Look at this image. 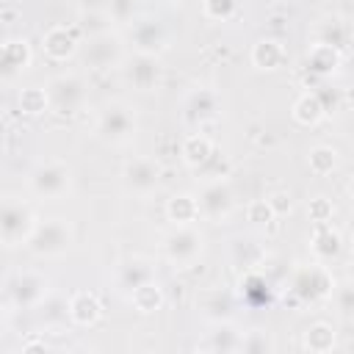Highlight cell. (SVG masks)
I'll list each match as a JSON object with an SVG mask.
<instances>
[{"label": "cell", "instance_id": "obj_3", "mask_svg": "<svg viewBox=\"0 0 354 354\" xmlns=\"http://www.w3.org/2000/svg\"><path fill=\"white\" fill-rule=\"evenodd\" d=\"M138 130V119L130 105L124 102H108L97 119H94V133L105 144H127Z\"/></svg>", "mask_w": 354, "mask_h": 354}, {"label": "cell", "instance_id": "obj_7", "mask_svg": "<svg viewBox=\"0 0 354 354\" xmlns=\"http://www.w3.org/2000/svg\"><path fill=\"white\" fill-rule=\"evenodd\" d=\"M25 246L39 257H58L72 246V227L66 224V218H44L36 224Z\"/></svg>", "mask_w": 354, "mask_h": 354}, {"label": "cell", "instance_id": "obj_1", "mask_svg": "<svg viewBox=\"0 0 354 354\" xmlns=\"http://www.w3.org/2000/svg\"><path fill=\"white\" fill-rule=\"evenodd\" d=\"M39 218H36V210L19 199V196H3V205H0V238H3V246L6 249H17L22 243L30 241L33 230H36Z\"/></svg>", "mask_w": 354, "mask_h": 354}, {"label": "cell", "instance_id": "obj_15", "mask_svg": "<svg viewBox=\"0 0 354 354\" xmlns=\"http://www.w3.org/2000/svg\"><path fill=\"white\" fill-rule=\"evenodd\" d=\"M152 279H155V268H152V263L144 260V257H127V260L119 263V268H116V285H119V290H124L127 296H130L136 288H141V285H147V282H152Z\"/></svg>", "mask_w": 354, "mask_h": 354}, {"label": "cell", "instance_id": "obj_37", "mask_svg": "<svg viewBox=\"0 0 354 354\" xmlns=\"http://www.w3.org/2000/svg\"><path fill=\"white\" fill-rule=\"evenodd\" d=\"M307 213H310V221H313V224L329 221V218H332V202H329L326 196H315V199H310Z\"/></svg>", "mask_w": 354, "mask_h": 354}, {"label": "cell", "instance_id": "obj_22", "mask_svg": "<svg viewBox=\"0 0 354 354\" xmlns=\"http://www.w3.org/2000/svg\"><path fill=\"white\" fill-rule=\"evenodd\" d=\"M348 36H351V28L340 17H326V19H321L315 25V41L318 44H329L335 50H343Z\"/></svg>", "mask_w": 354, "mask_h": 354}, {"label": "cell", "instance_id": "obj_12", "mask_svg": "<svg viewBox=\"0 0 354 354\" xmlns=\"http://www.w3.org/2000/svg\"><path fill=\"white\" fill-rule=\"evenodd\" d=\"M127 41L133 44L136 53L160 55L169 44V33H166L163 22H158V19H138V22H130Z\"/></svg>", "mask_w": 354, "mask_h": 354}, {"label": "cell", "instance_id": "obj_29", "mask_svg": "<svg viewBox=\"0 0 354 354\" xmlns=\"http://www.w3.org/2000/svg\"><path fill=\"white\" fill-rule=\"evenodd\" d=\"M304 348H310V351H332L335 348V329H332V324H326V321L313 324L304 332Z\"/></svg>", "mask_w": 354, "mask_h": 354}, {"label": "cell", "instance_id": "obj_19", "mask_svg": "<svg viewBox=\"0 0 354 354\" xmlns=\"http://www.w3.org/2000/svg\"><path fill=\"white\" fill-rule=\"evenodd\" d=\"M100 315H102V304L97 301L94 293H88V290H77V293L69 299V318H72L75 324H80V326H91V324L100 321Z\"/></svg>", "mask_w": 354, "mask_h": 354}, {"label": "cell", "instance_id": "obj_26", "mask_svg": "<svg viewBox=\"0 0 354 354\" xmlns=\"http://www.w3.org/2000/svg\"><path fill=\"white\" fill-rule=\"evenodd\" d=\"M340 64V50L329 47V44H313L307 53V69L315 75H332Z\"/></svg>", "mask_w": 354, "mask_h": 354}, {"label": "cell", "instance_id": "obj_33", "mask_svg": "<svg viewBox=\"0 0 354 354\" xmlns=\"http://www.w3.org/2000/svg\"><path fill=\"white\" fill-rule=\"evenodd\" d=\"M241 351H246V354H266V351H274V340L263 329H249L241 337Z\"/></svg>", "mask_w": 354, "mask_h": 354}, {"label": "cell", "instance_id": "obj_9", "mask_svg": "<svg viewBox=\"0 0 354 354\" xmlns=\"http://www.w3.org/2000/svg\"><path fill=\"white\" fill-rule=\"evenodd\" d=\"M80 58L88 69H111V66H122L124 61V50H122V39L111 30L105 33H97V36H88L83 50H80Z\"/></svg>", "mask_w": 354, "mask_h": 354}, {"label": "cell", "instance_id": "obj_41", "mask_svg": "<svg viewBox=\"0 0 354 354\" xmlns=\"http://www.w3.org/2000/svg\"><path fill=\"white\" fill-rule=\"evenodd\" d=\"M163 3H177V0H163Z\"/></svg>", "mask_w": 354, "mask_h": 354}, {"label": "cell", "instance_id": "obj_36", "mask_svg": "<svg viewBox=\"0 0 354 354\" xmlns=\"http://www.w3.org/2000/svg\"><path fill=\"white\" fill-rule=\"evenodd\" d=\"M277 213H274V207H271V202L268 199H254V202H249L246 205V218L252 221V224H268L271 218H274Z\"/></svg>", "mask_w": 354, "mask_h": 354}, {"label": "cell", "instance_id": "obj_39", "mask_svg": "<svg viewBox=\"0 0 354 354\" xmlns=\"http://www.w3.org/2000/svg\"><path fill=\"white\" fill-rule=\"evenodd\" d=\"M80 3V11H105L108 0H77Z\"/></svg>", "mask_w": 354, "mask_h": 354}, {"label": "cell", "instance_id": "obj_40", "mask_svg": "<svg viewBox=\"0 0 354 354\" xmlns=\"http://www.w3.org/2000/svg\"><path fill=\"white\" fill-rule=\"evenodd\" d=\"M346 188H348V194H351V199H354V177L348 180V185H346Z\"/></svg>", "mask_w": 354, "mask_h": 354}, {"label": "cell", "instance_id": "obj_27", "mask_svg": "<svg viewBox=\"0 0 354 354\" xmlns=\"http://www.w3.org/2000/svg\"><path fill=\"white\" fill-rule=\"evenodd\" d=\"M19 111L25 116H39L44 111H50V97H47V86H28L19 91Z\"/></svg>", "mask_w": 354, "mask_h": 354}, {"label": "cell", "instance_id": "obj_35", "mask_svg": "<svg viewBox=\"0 0 354 354\" xmlns=\"http://www.w3.org/2000/svg\"><path fill=\"white\" fill-rule=\"evenodd\" d=\"M105 11H108V17H111L113 22L130 25V19H133V14H136V0H108Z\"/></svg>", "mask_w": 354, "mask_h": 354}, {"label": "cell", "instance_id": "obj_8", "mask_svg": "<svg viewBox=\"0 0 354 354\" xmlns=\"http://www.w3.org/2000/svg\"><path fill=\"white\" fill-rule=\"evenodd\" d=\"M199 202V216L207 221H224L230 218L232 207H235V191L224 177H213L202 185V191L196 194Z\"/></svg>", "mask_w": 354, "mask_h": 354}, {"label": "cell", "instance_id": "obj_10", "mask_svg": "<svg viewBox=\"0 0 354 354\" xmlns=\"http://www.w3.org/2000/svg\"><path fill=\"white\" fill-rule=\"evenodd\" d=\"M122 185L127 194H138V196L152 194L160 185V163L147 155L127 160L122 169Z\"/></svg>", "mask_w": 354, "mask_h": 354}, {"label": "cell", "instance_id": "obj_6", "mask_svg": "<svg viewBox=\"0 0 354 354\" xmlns=\"http://www.w3.org/2000/svg\"><path fill=\"white\" fill-rule=\"evenodd\" d=\"M72 185V169L64 160H44L28 174V191L39 199H58Z\"/></svg>", "mask_w": 354, "mask_h": 354}, {"label": "cell", "instance_id": "obj_18", "mask_svg": "<svg viewBox=\"0 0 354 354\" xmlns=\"http://www.w3.org/2000/svg\"><path fill=\"white\" fill-rule=\"evenodd\" d=\"M340 249H343L340 232L332 230L329 221L315 224V232H313V254H315L321 263H326V260H335V257L340 254Z\"/></svg>", "mask_w": 354, "mask_h": 354}, {"label": "cell", "instance_id": "obj_32", "mask_svg": "<svg viewBox=\"0 0 354 354\" xmlns=\"http://www.w3.org/2000/svg\"><path fill=\"white\" fill-rule=\"evenodd\" d=\"M238 11V0H202V14L213 22H227Z\"/></svg>", "mask_w": 354, "mask_h": 354}, {"label": "cell", "instance_id": "obj_16", "mask_svg": "<svg viewBox=\"0 0 354 354\" xmlns=\"http://www.w3.org/2000/svg\"><path fill=\"white\" fill-rule=\"evenodd\" d=\"M41 47L53 61H66L77 53V30L66 25H55L41 36Z\"/></svg>", "mask_w": 354, "mask_h": 354}, {"label": "cell", "instance_id": "obj_14", "mask_svg": "<svg viewBox=\"0 0 354 354\" xmlns=\"http://www.w3.org/2000/svg\"><path fill=\"white\" fill-rule=\"evenodd\" d=\"M218 108H221L218 94L213 88L199 86V88H194L185 97V102H183V119L188 124H205V122H210V119L218 116Z\"/></svg>", "mask_w": 354, "mask_h": 354}, {"label": "cell", "instance_id": "obj_4", "mask_svg": "<svg viewBox=\"0 0 354 354\" xmlns=\"http://www.w3.org/2000/svg\"><path fill=\"white\" fill-rule=\"evenodd\" d=\"M205 249V235L194 224H177L163 238V254L174 268H188L199 260Z\"/></svg>", "mask_w": 354, "mask_h": 354}, {"label": "cell", "instance_id": "obj_30", "mask_svg": "<svg viewBox=\"0 0 354 354\" xmlns=\"http://www.w3.org/2000/svg\"><path fill=\"white\" fill-rule=\"evenodd\" d=\"M111 25H113V19L108 17V11H80V17H77V30L86 39L111 30Z\"/></svg>", "mask_w": 354, "mask_h": 354}, {"label": "cell", "instance_id": "obj_13", "mask_svg": "<svg viewBox=\"0 0 354 354\" xmlns=\"http://www.w3.org/2000/svg\"><path fill=\"white\" fill-rule=\"evenodd\" d=\"M122 75L124 80L138 88V91H152L160 80V64L158 55H147V53H133L130 58L122 61Z\"/></svg>", "mask_w": 354, "mask_h": 354}, {"label": "cell", "instance_id": "obj_23", "mask_svg": "<svg viewBox=\"0 0 354 354\" xmlns=\"http://www.w3.org/2000/svg\"><path fill=\"white\" fill-rule=\"evenodd\" d=\"M285 61V47L277 41V39H260L254 47H252V64L257 69H279Z\"/></svg>", "mask_w": 354, "mask_h": 354}, {"label": "cell", "instance_id": "obj_21", "mask_svg": "<svg viewBox=\"0 0 354 354\" xmlns=\"http://www.w3.org/2000/svg\"><path fill=\"white\" fill-rule=\"evenodd\" d=\"M213 152H216V144H213L207 136H202V133H191V136L183 141V147H180V155H183L185 166H191V169L205 166Z\"/></svg>", "mask_w": 354, "mask_h": 354}, {"label": "cell", "instance_id": "obj_20", "mask_svg": "<svg viewBox=\"0 0 354 354\" xmlns=\"http://www.w3.org/2000/svg\"><path fill=\"white\" fill-rule=\"evenodd\" d=\"M241 337H243V332H238L230 321H216L213 332H207V340L202 343V348H207V351H241Z\"/></svg>", "mask_w": 354, "mask_h": 354}, {"label": "cell", "instance_id": "obj_38", "mask_svg": "<svg viewBox=\"0 0 354 354\" xmlns=\"http://www.w3.org/2000/svg\"><path fill=\"white\" fill-rule=\"evenodd\" d=\"M268 202H271V207H274V213H277V216H285V213L290 210V196H288L285 191L271 194V196H268Z\"/></svg>", "mask_w": 354, "mask_h": 354}, {"label": "cell", "instance_id": "obj_31", "mask_svg": "<svg viewBox=\"0 0 354 354\" xmlns=\"http://www.w3.org/2000/svg\"><path fill=\"white\" fill-rule=\"evenodd\" d=\"M307 163H310V171L313 174H329V171H335V166H337V152L332 149V147H313L310 149V158H307Z\"/></svg>", "mask_w": 354, "mask_h": 354}, {"label": "cell", "instance_id": "obj_2", "mask_svg": "<svg viewBox=\"0 0 354 354\" xmlns=\"http://www.w3.org/2000/svg\"><path fill=\"white\" fill-rule=\"evenodd\" d=\"M50 296V282L44 274L39 271H17L11 277H6L3 282V299L6 307H17V310H30V307H41V301Z\"/></svg>", "mask_w": 354, "mask_h": 354}, {"label": "cell", "instance_id": "obj_24", "mask_svg": "<svg viewBox=\"0 0 354 354\" xmlns=\"http://www.w3.org/2000/svg\"><path fill=\"white\" fill-rule=\"evenodd\" d=\"M166 216L174 224H194L199 218V202L194 194H174L166 202Z\"/></svg>", "mask_w": 354, "mask_h": 354}, {"label": "cell", "instance_id": "obj_5", "mask_svg": "<svg viewBox=\"0 0 354 354\" xmlns=\"http://www.w3.org/2000/svg\"><path fill=\"white\" fill-rule=\"evenodd\" d=\"M47 97H50V111L58 116H75L86 105V80L75 72L55 75L47 83Z\"/></svg>", "mask_w": 354, "mask_h": 354}, {"label": "cell", "instance_id": "obj_28", "mask_svg": "<svg viewBox=\"0 0 354 354\" xmlns=\"http://www.w3.org/2000/svg\"><path fill=\"white\" fill-rule=\"evenodd\" d=\"M130 301H133V307H136L138 313H155V310H160V304H163V290H160V285L152 279V282L136 288V290L130 293Z\"/></svg>", "mask_w": 354, "mask_h": 354}, {"label": "cell", "instance_id": "obj_34", "mask_svg": "<svg viewBox=\"0 0 354 354\" xmlns=\"http://www.w3.org/2000/svg\"><path fill=\"white\" fill-rule=\"evenodd\" d=\"M230 299L227 296H221V293H210V296H205V301H202V310H205V315L207 318H213V321H227V315H230Z\"/></svg>", "mask_w": 354, "mask_h": 354}, {"label": "cell", "instance_id": "obj_11", "mask_svg": "<svg viewBox=\"0 0 354 354\" xmlns=\"http://www.w3.org/2000/svg\"><path fill=\"white\" fill-rule=\"evenodd\" d=\"M335 282L324 266H301L290 279V293L301 301H318L332 293Z\"/></svg>", "mask_w": 354, "mask_h": 354}, {"label": "cell", "instance_id": "obj_25", "mask_svg": "<svg viewBox=\"0 0 354 354\" xmlns=\"http://www.w3.org/2000/svg\"><path fill=\"white\" fill-rule=\"evenodd\" d=\"M326 108L321 102V94L318 91H304L296 102H293V119L299 124H318L324 119Z\"/></svg>", "mask_w": 354, "mask_h": 354}, {"label": "cell", "instance_id": "obj_17", "mask_svg": "<svg viewBox=\"0 0 354 354\" xmlns=\"http://www.w3.org/2000/svg\"><path fill=\"white\" fill-rule=\"evenodd\" d=\"M33 61V50L28 39H6L3 41V75L14 77L17 72H25Z\"/></svg>", "mask_w": 354, "mask_h": 354}]
</instances>
